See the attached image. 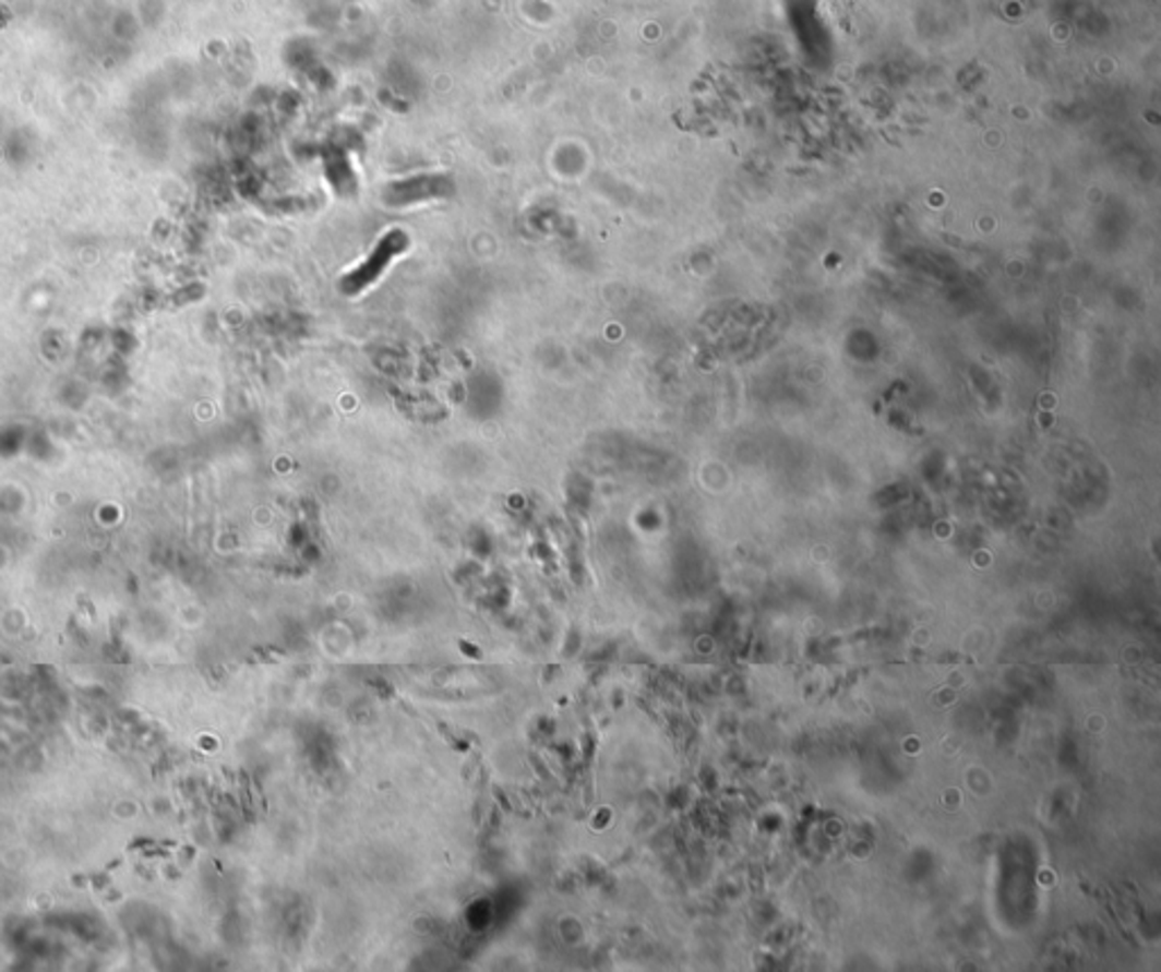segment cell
I'll list each match as a JSON object with an SVG mask.
<instances>
[{
    "mask_svg": "<svg viewBox=\"0 0 1161 972\" xmlns=\"http://www.w3.org/2000/svg\"><path fill=\"white\" fill-rule=\"evenodd\" d=\"M406 250H409V236H406L402 229L388 231L386 236H382L380 243L374 245V250L359 265V268H355L350 275L343 277L340 290L347 295L363 292L368 286H372L386 273V268L395 261V256H399Z\"/></svg>",
    "mask_w": 1161,
    "mask_h": 972,
    "instance_id": "1",
    "label": "cell"
},
{
    "mask_svg": "<svg viewBox=\"0 0 1161 972\" xmlns=\"http://www.w3.org/2000/svg\"><path fill=\"white\" fill-rule=\"evenodd\" d=\"M454 193V182L447 175H416L409 180H399L386 187L384 200L391 206H406L424 200L447 197Z\"/></svg>",
    "mask_w": 1161,
    "mask_h": 972,
    "instance_id": "2",
    "label": "cell"
}]
</instances>
